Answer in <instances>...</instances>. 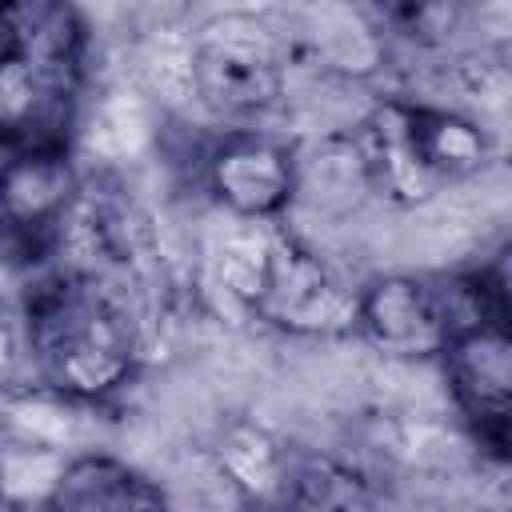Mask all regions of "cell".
<instances>
[{
  "label": "cell",
  "instance_id": "obj_12",
  "mask_svg": "<svg viewBox=\"0 0 512 512\" xmlns=\"http://www.w3.org/2000/svg\"><path fill=\"white\" fill-rule=\"evenodd\" d=\"M364 8L408 44H444L460 24V0H364Z\"/></svg>",
  "mask_w": 512,
  "mask_h": 512
},
{
  "label": "cell",
  "instance_id": "obj_1",
  "mask_svg": "<svg viewBox=\"0 0 512 512\" xmlns=\"http://www.w3.org/2000/svg\"><path fill=\"white\" fill-rule=\"evenodd\" d=\"M20 348L48 396L100 404L128 388L148 352L144 288L60 264L24 292Z\"/></svg>",
  "mask_w": 512,
  "mask_h": 512
},
{
  "label": "cell",
  "instance_id": "obj_10",
  "mask_svg": "<svg viewBox=\"0 0 512 512\" xmlns=\"http://www.w3.org/2000/svg\"><path fill=\"white\" fill-rule=\"evenodd\" d=\"M168 492L148 480L140 468L108 456V452H80L68 456L44 496V508L64 512H128V508H164Z\"/></svg>",
  "mask_w": 512,
  "mask_h": 512
},
{
  "label": "cell",
  "instance_id": "obj_6",
  "mask_svg": "<svg viewBox=\"0 0 512 512\" xmlns=\"http://www.w3.org/2000/svg\"><path fill=\"white\" fill-rule=\"evenodd\" d=\"M464 324L448 280L376 276L356 292L352 332L392 360H432Z\"/></svg>",
  "mask_w": 512,
  "mask_h": 512
},
{
  "label": "cell",
  "instance_id": "obj_11",
  "mask_svg": "<svg viewBox=\"0 0 512 512\" xmlns=\"http://www.w3.org/2000/svg\"><path fill=\"white\" fill-rule=\"evenodd\" d=\"M280 500L300 508H360L372 504L376 492L368 488V476L352 464L324 456V452H292L284 456L280 476Z\"/></svg>",
  "mask_w": 512,
  "mask_h": 512
},
{
  "label": "cell",
  "instance_id": "obj_9",
  "mask_svg": "<svg viewBox=\"0 0 512 512\" xmlns=\"http://www.w3.org/2000/svg\"><path fill=\"white\" fill-rule=\"evenodd\" d=\"M80 192V172L68 148L0 152V248L20 256H48L64 212Z\"/></svg>",
  "mask_w": 512,
  "mask_h": 512
},
{
  "label": "cell",
  "instance_id": "obj_13",
  "mask_svg": "<svg viewBox=\"0 0 512 512\" xmlns=\"http://www.w3.org/2000/svg\"><path fill=\"white\" fill-rule=\"evenodd\" d=\"M20 356H24V352H16V344H12V336H8L4 328H0V376H4V372H8V368H12L16 360H20Z\"/></svg>",
  "mask_w": 512,
  "mask_h": 512
},
{
  "label": "cell",
  "instance_id": "obj_5",
  "mask_svg": "<svg viewBox=\"0 0 512 512\" xmlns=\"http://www.w3.org/2000/svg\"><path fill=\"white\" fill-rule=\"evenodd\" d=\"M192 88L220 116H260L284 96V52L248 16H220L192 40Z\"/></svg>",
  "mask_w": 512,
  "mask_h": 512
},
{
  "label": "cell",
  "instance_id": "obj_3",
  "mask_svg": "<svg viewBox=\"0 0 512 512\" xmlns=\"http://www.w3.org/2000/svg\"><path fill=\"white\" fill-rule=\"evenodd\" d=\"M356 160L364 184L400 208L436 200L448 184L472 176L488 160V132L448 108L380 100L356 140Z\"/></svg>",
  "mask_w": 512,
  "mask_h": 512
},
{
  "label": "cell",
  "instance_id": "obj_7",
  "mask_svg": "<svg viewBox=\"0 0 512 512\" xmlns=\"http://www.w3.org/2000/svg\"><path fill=\"white\" fill-rule=\"evenodd\" d=\"M448 396L476 444L492 460H508L512 420V340L508 320H472L452 332L440 352Z\"/></svg>",
  "mask_w": 512,
  "mask_h": 512
},
{
  "label": "cell",
  "instance_id": "obj_14",
  "mask_svg": "<svg viewBox=\"0 0 512 512\" xmlns=\"http://www.w3.org/2000/svg\"><path fill=\"white\" fill-rule=\"evenodd\" d=\"M0 240H4V228H0Z\"/></svg>",
  "mask_w": 512,
  "mask_h": 512
},
{
  "label": "cell",
  "instance_id": "obj_8",
  "mask_svg": "<svg viewBox=\"0 0 512 512\" xmlns=\"http://www.w3.org/2000/svg\"><path fill=\"white\" fill-rule=\"evenodd\" d=\"M204 188L232 220H280L300 192V156L260 128H232L204 152Z\"/></svg>",
  "mask_w": 512,
  "mask_h": 512
},
{
  "label": "cell",
  "instance_id": "obj_4",
  "mask_svg": "<svg viewBox=\"0 0 512 512\" xmlns=\"http://www.w3.org/2000/svg\"><path fill=\"white\" fill-rule=\"evenodd\" d=\"M356 292L316 248L268 220L248 316L292 336H344L356 324Z\"/></svg>",
  "mask_w": 512,
  "mask_h": 512
},
{
  "label": "cell",
  "instance_id": "obj_2",
  "mask_svg": "<svg viewBox=\"0 0 512 512\" xmlns=\"http://www.w3.org/2000/svg\"><path fill=\"white\" fill-rule=\"evenodd\" d=\"M88 28L72 0H0V152L72 148Z\"/></svg>",
  "mask_w": 512,
  "mask_h": 512
}]
</instances>
